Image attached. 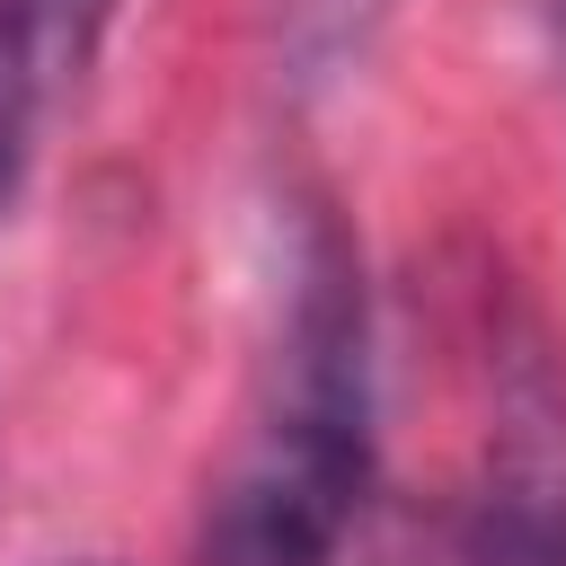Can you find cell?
Here are the masks:
<instances>
[{
  "label": "cell",
  "mask_w": 566,
  "mask_h": 566,
  "mask_svg": "<svg viewBox=\"0 0 566 566\" xmlns=\"http://www.w3.org/2000/svg\"><path fill=\"white\" fill-rule=\"evenodd\" d=\"M371 495V292L327 195L274 230V310L239 433L195 513V566H336Z\"/></svg>",
  "instance_id": "obj_1"
},
{
  "label": "cell",
  "mask_w": 566,
  "mask_h": 566,
  "mask_svg": "<svg viewBox=\"0 0 566 566\" xmlns=\"http://www.w3.org/2000/svg\"><path fill=\"white\" fill-rule=\"evenodd\" d=\"M424 566H566V433L513 424L495 469L433 522Z\"/></svg>",
  "instance_id": "obj_2"
},
{
  "label": "cell",
  "mask_w": 566,
  "mask_h": 566,
  "mask_svg": "<svg viewBox=\"0 0 566 566\" xmlns=\"http://www.w3.org/2000/svg\"><path fill=\"white\" fill-rule=\"evenodd\" d=\"M124 0H0V212L27 186L44 124L71 106Z\"/></svg>",
  "instance_id": "obj_3"
},
{
  "label": "cell",
  "mask_w": 566,
  "mask_h": 566,
  "mask_svg": "<svg viewBox=\"0 0 566 566\" xmlns=\"http://www.w3.org/2000/svg\"><path fill=\"white\" fill-rule=\"evenodd\" d=\"M389 9L398 0H274V71H283V88H327V80H345L363 53H371V35L389 27Z\"/></svg>",
  "instance_id": "obj_4"
},
{
  "label": "cell",
  "mask_w": 566,
  "mask_h": 566,
  "mask_svg": "<svg viewBox=\"0 0 566 566\" xmlns=\"http://www.w3.org/2000/svg\"><path fill=\"white\" fill-rule=\"evenodd\" d=\"M539 35H548V62H557V88H566V0H539Z\"/></svg>",
  "instance_id": "obj_5"
}]
</instances>
